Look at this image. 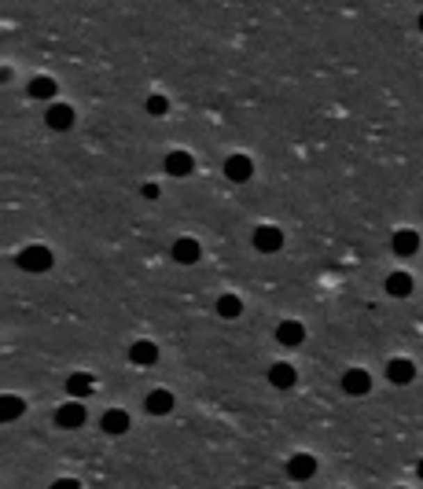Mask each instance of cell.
Here are the masks:
<instances>
[{
  "mask_svg": "<svg viewBox=\"0 0 423 489\" xmlns=\"http://www.w3.org/2000/svg\"><path fill=\"white\" fill-rule=\"evenodd\" d=\"M420 30H423V15H420Z\"/></svg>",
  "mask_w": 423,
  "mask_h": 489,
  "instance_id": "484cf974",
  "label": "cell"
},
{
  "mask_svg": "<svg viewBox=\"0 0 423 489\" xmlns=\"http://www.w3.org/2000/svg\"><path fill=\"white\" fill-rule=\"evenodd\" d=\"M56 93L59 88H56L52 77H33L30 81V96H37V99H56Z\"/></svg>",
  "mask_w": 423,
  "mask_h": 489,
  "instance_id": "ffe728a7",
  "label": "cell"
},
{
  "mask_svg": "<svg viewBox=\"0 0 423 489\" xmlns=\"http://www.w3.org/2000/svg\"><path fill=\"white\" fill-rule=\"evenodd\" d=\"M140 191H144V195H147V199H159V184H144V188H140Z\"/></svg>",
  "mask_w": 423,
  "mask_h": 489,
  "instance_id": "cb8c5ba5",
  "label": "cell"
},
{
  "mask_svg": "<svg viewBox=\"0 0 423 489\" xmlns=\"http://www.w3.org/2000/svg\"><path fill=\"white\" fill-rule=\"evenodd\" d=\"M390 243H394V254L408 257V254H416V250H420V232H413V228H397Z\"/></svg>",
  "mask_w": 423,
  "mask_h": 489,
  "instance_id": "ba28073f",
  "label": "cell"
},
{
  "mask_svg": "<svg viewBox=\"0 0 423 489\" xmlns=\"http://www.w3.org/2000/svg\"><path fill=\"white\" fill-rule=\"evenodd\" d=\"M166 107H170V103H166L162 96H151L147 99V114H155V118H159V114H166Z\"/></svg>",
  "mask_w": 423,
  "mask_h": 489,
  "instance_id": "7402d4cb",
  "label": "cell"
},
{
  "mask_svg": "<svg viewBox=\"0 0 423 489\" xmlns=\"http://www.w3.org/2000/svg\"><path fill=\"white\" fill-rule=\"evenodd\" d=\"M387 294L390 298H408V294H413V276L408 273H390L387 276Z\"/></svg>",
  "mask_w": 423,
  "mask_h": 489,
  "instance_id": "5bb4252c",
  "label": "cell"
},
{
  "mask_svg": "<svg viewBox=\"0 0 423 489\" xmlns=\"http://www.w3.org/2000/svg\"><path fill=\"white\" fill-rule=\"evenodd\" d=\"M342 390L350 394V397H365L372 390V376H368V371H361V368H350L342 376Z\"/></svg>",
  "mask_w": 423,
  "mask_h": 489,
  "instance_id": "5b68a950",
  "label": "cell"
},
{
  "mask_svg": "<svg viewBox=\"0 0 423 489\" xmlns=\"http://www.w3.org/2000/svg\"><path fill=\"white\" fill-rule=\"evenodd\" d=\"M217 313H221L225 320H236L243 313V302L236 298V294H221V298H217Z\"/></svg>",
  "mask_w": 423,
  "mask_h": 489,
  "instance_id": "44dd1931",
  "label": "cell"
},
{
  "mask_svg": "<svg viewBox=\"0 0 423 489\" xmlns=\"http://www.w3.org/2000/svg\"><path fill=\"white\" fill-rule=\"evenodd\" d=\"M276 339L284 342V346H302V339H305V328L298 324V320H284V324L276 328Z\"/></svg>",
  "mask_w": 423,
  "mask_h": 489,
  "instance_id": "9a60e30c",
  "label": "cell"
},
{
  "mask_svg": "<svg viewBox=\"0 0 423 489\" xmlns=\"http://www.w3.org/2000/svg\"><path fill=\"white\" fill-rule=\"evenodd\" d=\"M22 412H26V401H22V397H15V394H4V397H0V419H4V423L19 419Z\"/></svg>",
  "mask_w": 423,
  "mask_h": 489,
  "instance_id": "e0dca14e",
  "label": "cell"
},
{
  "mask_svg": "<svg viewBox=\"0 0 423 489\" xmlns=\"http://www.w3.org/2000/svg\"><path fill=\"white\" fill-rule=\"evenodd\" d=\"M387 379L397 383V386L413 383L416 379V364H413V360H405V357H394L390 364H387Z\"/></svg>",
  "mask_w": 423,
  "mask_h": 489,
  "instance_id": "52a82bcc",
  "label": "cell"
},
{
  "mask_svg": "<svg viewBox=\"0 0 423 489\" xmlns=\"http://www.w3.org/2000/svg\"><path fill=\"white\" fill-rule=\"evenodd\" d=\"M52 489H81V486H78V482H74V479H63V482H56Z\"/></svg>",
  "mask_w": 423,
  "mask_h": 489,
  "instance_id": "603a6c76",
  "label": "cell"
},
{
  "mask_svg": "<svg viewBox=\"0 0 423 489\" xmlns=\"http://www.w3.org/2000/svg\"><path fill=\"white\" fill-rule=\"evenodd\" d=\"M52 250L48 247H26L19 254V268H26V273H48V268H52Z\"/></svg>",
  "mask_w": 423,
  "mask_h": 489,
  "instance_id": "6da1fadb",
  "label": "cell"
},
{
  "mask_svg": "<svg viewBox=\"0 0 423 489\" xmlns=\"http://www.w3.org/2000/svg\"><path fill=\"white\" fill-rule=\"evenodd\" d=\"M85 423V405L81 401H67V405H59L56 408V427L63 431H78Z\"/></svg>",
  "mask_w": 423,
  "mask_h": 489,
  "instance_id": "3957f363",
  "label": "cell"
},
{
  "mask_svg": "<svg viewBox=\"0 0 423 489\" xmlns=\"http://www.w3.org/2000/svg\"><path fill=\"white\" fill-rule=\"evenodd\" d=\"M191 166H195V162H191L188 151H170V154H166V173H170V177H188Z\"/></svg>",
  "mask_w": 423,
  "mask_h": 489,
  "instance_id": "8fae6325",
  "label": "cell"
},
{
  "mask_svg": "<svg viewBox=\"0 0 423 489\" xmlns=\"http://www.w3.org/2000/svg\"><path fill=\"white\" fill-rule=\"evenodd\" d=\"M313 474H317V456L294 453V456L287 460V479H291V482H310Z\"/></svg>",
  "mask_w": 423,
  "mask_h": 489,
  "instance_id": "7a4b0ae2",
  "label": "cell"
},
{
  "mask_svg": "<svg viewBox=\"0 0 423 489\" xmlns=\"http://www.w3.org/2000/svg\"><path fill=\"white\" fill-rule=\"evenodd\" d=\"M254 247H258L262 254H276L280 247H284V232L273 228V225H262L258 232H254Z\"/></svg>",
  "mask_w": 423,
  "mask_h": 489,
  "instance_id": "277c9868",
  "label": "cell"
},
{
  "mask_svg": "<svg viewBox=\"0 0 423 489\" xmlns=\"http://www.w3.org/2000/svg\"><path fill=\"white\" fill-rule=\"evenodd\" d=\"M250 173H254V166H250L247 154H232V159L225 162V177L228 180H247Z\"/></svg>",
  "mask_w": 423,
  "mask_h": 489,
  "instance_id": "4fadbf2b",
  "label": "cell"
},
{
  "mask_svg": "<svg viewBox=\"0 0 423 489\" xmlns=\"http://www.w3.org/2000/svg\"><path fill=\"white\" fill-rule=\"evenodd\" d=\"M416 471H420V482H423V460H420V467H416Z\"/></svg>",
  "mask_w": 423,
  "mask_h": 489,
  "instance_id": "d4e9b609",
  "label": "cell"
},
{
  "mask_svg": "<svg viewBox=\"0 0 423 489\" xmlns=\"http://www.w3.org/2000/svg\"><path fill=\"white\" fill-rule=\"evenodd\" d=\"M67 394L74 397V401H81V397L93 394V376H85V371H78V376L67 379Z\"/></svg>",
  "mask_w": 423,
  "mask_h": 489,
  "instance_id": "ac0fdd59",
  "label": "cell"
},
{
  "mask_svg": "<svg viewBox=\"0 0 423 489\" xmlns=\"http://www.w3.org/2000/svg\"><path fill=\"white\" fill-rule=\"evenodd\" d=\"M45 122H48V129H56V133H67V129L74 125V111L67 107V103H52L48 114H45Z\"/></svg>",
  "mask_w": 423,
  "mask_h": 489,
  "instance_id": "8992f818",
  "label": "cell"
},
{
  "mask_svg": "<svg viewBox=\"0 0 423 489\" xmlns=\"http://www.w3.org/2000/svg\"><path fill=\"white\" fill-rule=\"evenodd\" d=\"M147 412H151V416H166V412H173V394L170 390H151L147 394Z\"/></svg>",
  "mask_w": 423,
  "mask_h": 489,
  "instance_id": "2e32d148",
  "label": "cell"
},
{
  "mask_svg": "<svg viewBox=\"0 0 423 489\" xmlns=\"http://www.w3.org/2000/svg\"><path fill=\"white\" fill-rule=\"evenodd\" d=\"M129 360H133V364H140V368H151V364L159 360V346L140 339V342H133V346H129Z\"/></svg>",
  "mask_w": 423,
  "mask_h": 489,
  "instance_id": "9c48e42d",
  "label": "cell"
},
{
  "mask_svg": "<svg viewBox=\"0 0 423 489\" xmlns=\"http://www.w3.org/2000/svg\"><path fill=\"white\" fill-rule=\"evenodd\" d=\"M294 379H298V371H294L291 364H273L269 368V383H273L276 390H291Z\"/></svg>",
  "mask_w": 423,
  "mask_h": 489,
  "instance_id": "7c38bea8",
  "label": "cell"
},
{
  "mask_svg": "<svg viewBox=\"0 0 423 489\" xmlns=\"http://www.w3.org/2000/svg\"><path fill=\"white\" fill-rule=\"evenodd\" d=\"M199 243L191 239V236H184V239H177L173 243V262H181V265H195L199 262Z\"/></svg>",
  "mask_w": 423,
  "mask_h": 489,
  "instance_id": "30bf717a",
  "label": "cell"
},
{
  "mask_svg": "<svg viewBox=\"0 0 423 489\" xmlns=\"http://www.w3.org/2000/svg\"><path fill=\"white\" fill-rule=\"evenodd\" d=\"M104 431H107V434H125V431H129V416H125L122 408L104 412Z\"/></svg>",
  "mask_w": 423,
  "mask_h": 489,
  "instance_id": "d6986e66",
  "label": "cell"
}]
</instances>
